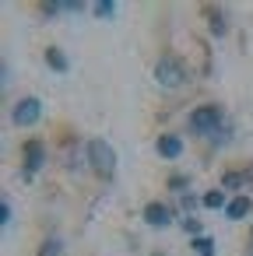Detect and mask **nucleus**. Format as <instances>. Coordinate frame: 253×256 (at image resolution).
<instances>
[{"label":"nucleus","mask_w":253,"mask_h":256,"mask_svg":"<svg viewBox=\"0 0 253 256\" xmlns=\"http://www.w3.org/2000/svg\"><path fill=\"white\" fill-rule=\"evenodd\" d=\"M155 81H158L162 88H179V84L186 81V67H183L176 56H162V60L155 64Z\"/></svg>","instance_id":"1"},{"label":"nucleus","mask_w":253,"mask_h":256,"mask_svg":"<svg viewBox=\"0 0 253 256\" xmlns=\"http://www.w3.org/2000/svg\"><path fill=\"white\" fill-rule=\"evenodd\" d=\"M88 158H92V165H95L99 176H113V172H116V151H113V144L92 140V144H88Z\"/></svg>","instance_id":"2"},{"label":"nucleus","mask_w":253,"mask_h":256,"mask_svg":"<svg viewBox=\"0 0 253 256\" xmlns=\"http://www.w3.org/2000/svg\"><path fill=\"white\" fill-rule=\"evenodd\" d=\"M39 116H43V102H39V98H22V102L11 109L15 126H36Z\"/></svg>","instance_id":"3"},{"label":"nucleus","mask_w":253,"mask_h":256,"mask_svg":"<svg viewBox=\"0 0 253 256\" xmlns=\"http://www.w3.org/2000/svg\"><path fill=\"white\" fill-rule=\"evenodd\" d=\"M218 120H221V112H218L214 106H200V109H193V116H190V130H193V134H214Z\"/></svg>","instance_id":"4"},{"label":"nucleus","mask_w":253,"mask_h":256,"mask_svg":"<svg viewBox=\"0 0 253 256\" xmlns=\"http://www.w3.org/2000/svg\"><path fill=\"white\" fill-rule=\"evenodd\" d=\"M43 158H46V144H43V140H29V144H25V172L36 176L39 165H43Z\"/></svg>","instance_id":"5"},{"label":"nucleus","mask_w":253,"mask_h":256,"mask_svg":"<svg viewBox=\"0 0 253 256\" xmlns=\"http://www.w3.org/2000/svg\"><path fill=\"white\" fill-rule=\"evenodd\" d=\"M144 221H148L151 228H165V224L172 221V214H169L165 204H148V207H144Z\"/></svg>","instance_id":"6"},{"label":"nucleus","mask_w":253,"mask_h":256,"mask_svg":"<svg viewBox=\"0 0 253 256\" xmlns=\"http://www.w3.org/2000/svg\"><path fill=\"white\" fill-rule=\"evenodd\" d=\"M249 210H253V204H249V196H235V200H232V204L225 207V214H228L232 221H239V218H246Z\"/></svg>","instance_id":"7"},{"label":"nucleus","mask_w":253,"mask_h":256,"mask_svg":"<svg viewBox=\"0 0 253 256\" xmlns=\"http://www.w3.org/2000/svg\"><path fill=\"white\" fill-rule=\"evenodd\" d=\"M179 151H183V140L179 137H162L158 140V154L162 158H179Z\"/></svg>","instance_id":"8"},{"label":"nucleus","mask_w":253,"mask_h":256,"mask_svg":"<svg viewBox=\"0 0 253 256\" xmlns=\"http://www.w3.org/2000/svg\"><path fill=\"white\" fill-rule=\"evenodd\" d=\"M193 249H197V256H214V242H211V238H204V235H197V238H193Z\"/></svg>","instance_id":"9"},{"label":"nucleus","mask_w":253,"mask_h":256,"mask_svg":"<svg viewBox=\"0 0 253 256\" xmlns=\"http://www.w3.org/2000/svg\"><path fill=\"white\" fill-rule=\"evenodd\" d=\"M221 204H225V193H221V190L204 193V207H221Z\"/></svg>","instance_id":"10"},{"label":"nucleus","mask_w":253,"mask_h":256,"mask_svg":"<svg viewBox=\"0 0 253 256\" xmlns=\"http://www.w3.org/2000/svg\"><path fill=\"white\" fill-rule=\"evenodd\" d=\"M60 252H64V242H60V238H50V242L43 246L39 256H60Z\"/></svg>","instance_id":"11"},{"label":"nucleus","mask_w":253,"mask_h":256,"mask_svg":"<svg viewBox=\"0 0 253 256\" xmlns=\"http://www.w3.org/2000/svg\"><path fill=\"white\" fill-rule=\"evenodd\" d=\"M95 14L99 18H113L116 14V4H95Z\"/></svg>","instance_id":"12"},{"label":"nucleus","mask_w":253,"mask_h":256,"mask_svg":"<svg viewBox=\"0 0 253 256\" xmlns=\"http://www.w3.org/2000/svg\"><path fill=\"white\" fill-rule=\"evenodd\" d=\"M50 64H53L57 70H67V60L60 56V50H50Z\"/></svg>","instance_id":"13"},{"label":"nucleus","mask_w":253,"mask_h":256,"mask_svg":"<svg viewBox=\"0 0 253 256\" xmlns=\"http://www.w3.org/2000/svg\"><path fill=\"white\" fill-rule=\"evenodd\" d=\"M183 228H186V232H193V235H197V232H200V221H193V218H186V221H183Z\"/></svg>","instance_id":"14"}]
</instances>
